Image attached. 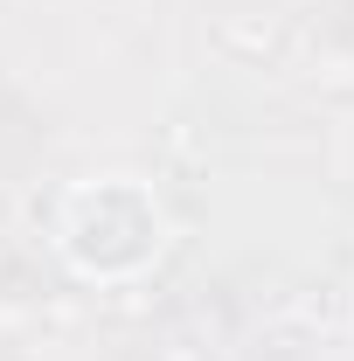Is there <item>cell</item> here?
Segmentation results:
<instances>
[{
  "label": "cell",
  "mask_w": 354,
  "mask_h": 361,
  "mask_svg": "<svg viewBox=\"0 0 354 361\" xmlns=\"http://www.w3.org/2000/svg\"><path fill=\"white\" fill-rule=\"evenodd\" d=\"M97 229H104V243H97L77 271H90V278H126V271H139L160 250V202H153L146 188H133V180L77 188V195H70V216H63V243L97 236Z\"/></svg>",
  "instance_id": "cell-1"
}]
</instances>
